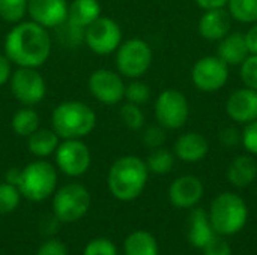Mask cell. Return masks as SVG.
Returning a JSON list of instances; mask_svg holds the SVG:
<instances>
[{"label": "cell", "mask_w": 257, "mask_h": 255, "mask_svg": "<svg viewBox=\"0 0 257 255\" xmlns=\"http://www.w3.org/2000/svg\"><path fill=\"white\" fill-rule=\"evenodd\" d=\"M125 81L117 71L107 68L95 69L87 80L90 95L104 105H116L125 99Z\"/></svg>", "instance_id": "13"}, {"label": "cell", "mask_w": 257, "mask_h": 255, "mask_svg": "<svg viewBox=\"0 0 257 255\" xmlns=\"http://www.w3.org/2000/svg\"><path fill=\"white\" fill-rule=\"evenodd\" d=\"M11 126L18 137L27 138L41 128V117L35 107H21L12 116Z\"/></svg>", "instance_id": "25"}, {"label": "cell", "mask_w": 257, "mask_h": 255, "mask_svg": "<svg viewBox=\"0 0 257 255\" xmlns=\"http://www.w3.org/2000/svg\"><path fill=\"white\" fill-rule=\"evenodd\" d=\"M69 3L66 0H29L27 15L39 26L54 30L68 18Z\"/></svg>", "instance_id": "15"}, {"label": "cell", "mask_w": 257, "mask_h": 255, "mask_svg": "<svg viewBox=\"0 0 257 255\" xmlns=\"http://www.w3.org/2000/svg\"><path fill=\"white\" fill-rule=\"evenodd\" d=\"M232 17L226 8L208 9L203 11L202 17L197 23L199 35L208 42H218L226 35L230 33L232 29Z\"/></svg>", "instance_id": "17"}, {"label": "cell", "mask_w": 257, "mask_h": 255, "mask_svg": "<svg viewBox=\"0 0 257 255\" xmlns=\"http://www.w3.org/2000/svg\"><path fill=\"white\" fill-rule=\"evenodd\" d=\"M227 180L233 188L244 189L257 179V161L253 155H239L227 167Z\"/></svg>", "instance_id": "20"}, {"label": "cell", "mask_w": 257, "mask_h": 255, "mask_svg": "<svg viewBox=\"0 0 257 255\" xmlns=\"http://www.w3.org/2000/svg\"><path fill=\"white\" fill-rule=\"evenodd\" d=\"M119 117H120L123 126L128 128L130 131H142L146 123V117H145L142 107L131 104V102H125L120 107Z\"/></svg>", "instance_id": "28"}, {"label": "cell", "mask_w": 257, "mask_h": 255, "mask_svg": "<svg viewBox=\"0 0 257 255\" xmlns=\"http://www.w3.org/2000/svg\"><path fill=\"white\" fill-rule=\"evenodd\" d=\"M239 77L245 87L257 92V54H250L239 66Z\"/></svg>", "instance_id": "34"}, {"label": "cell", "mask_w": 257, "mask_h": 255, "mask_svg": "<svg viewBox=\"0 0 257 255\" xmlns=\"http://www.w3.org/2000/svg\"><path fill=\"white\" fill-rule=\"evenodd\" d=\"M226 9L232 20L241 24L257 23V0H229Z\"/></svg>", "instance_id": "27"}, {"label": "cell", "mask_w": 257, "mask_h": 255, "mask_svg": "<svg viewBox=\"0 0 257 255\" xmlns=\"http://www.w3.org/2000/svg\"><path fill=\"white\" fill-rule=\"evenodd\" d=\"M175 161H176V156H175L173 150H169L166 147H158V149L151 150V153L148 155L145 162H146L149 173L164 176L173 170Z\"/></svg>", "instance_id": "26"}, {"label": "cell", "mask_w": 257, "mask_h": 255, "mask_svg": "<svg viewBox=\"0 0 257 255\" xmlns=\"http://www.w3.org/2000/svg\"><path fill=\"white\" fill-rule=\"evenodd\" d=\"M218 140L224 147H235L241 144V131L235 126H226L220 131Z\"/></svg>", "instance_id": "39"}, {"label": "cell", "mask_w": 257, "mask_h": 255, "mask_svg": "<svg viewBox=\"0 0 257 255\" xmlns=\"http://www.w3.org/2000/svg\"><path fill=\"white\" fill-rule=\"evenodd\" d=\"M83 255H119V252L117 246L111 240L105 237H96L84 246Z\"/></svg>", "instance_id": "35"}, {"label": "cell", "mask_w": 257, "mask_h": 255, "mask_svg": "<svg viewBox=\"0 0 257 255\" xmlns=\"http://www.w3.org/2000/svg\"><path fill=\"white\" fill-rule=\"evenodd\" d=\"M29 0H0V18L5 23L17 24L27 15Z\"/></svg>", "instance_id": "29"}, {"label": "cell", "mask_w": 257, "mask_h": 255, "mask_svg": "<svg viewBox=\"0 0 257 255\" xmlns=\"http://www.w3.org/2000/svg\"><path fill=\"white\" fill-rule=\"evenodd\" d=\"M102 8L99 0H74L68 8V21L86 29L101 17Z\"/></svg>", "instance_id": "23"}, {"label": "cell", "mask_w": 257, "mask_h": 255, "mask_svg": "<svg viewBox=\"0 0 257 255\" xmlns=\"http://www.w3.org/2000/svg\"><path fill=\"white\" fill-rule=\"evenodd\" d=\"M169 201L178 209L196 207L205 195L203 182L194 174H184L176 177L167 191Z\"/></svg>", "instance_id": "14"}, {"label": "cell", "mask_w": 257, "mask_h": 255, "mask_svg": "<svg viewBox=\"0 0 257 255\" xmlns=\"http://www.w3.org/2000/svg\"><path fill=\"white\" fill-rule=\"evenodd\" d=\"M12 66H14V63L9 60V57L5 53L0 54V87L9 83L11 75L14 72Z\"/></svg>", "instance_id": "40"}, {"label": "cell", "mask_w": 257, "mask_h": 255, "mask_svg": "<svg viewBox=\"0 0 257 255\" xmlns=\"http://www.w3.org/2000/svg\"><path fill=\"white\" fill-rule=\"evenodd\" d=\"M196 5L203 9V11H208V9H218V8H226L229 0H194Z\"/></svg>", "instance_id": "42"}, {"label": "cell", "mask_w": 257, "mask_h": 255, "mask_svg": "<svg viewBox=\"0 0 257 255\" xmlns=\"http://www.w3.org/2000/svg\"><path fill=\"white\" fill-rule=\"evenodd\" d=\"M23 195L18 189V186L11 185L8 182L0 183V215H9L12 213L21 201Z\"/></svg>", "instance_id": "30"}, {"label": "cell", "mask_w": 257, "mask_h": 255, "mask_svg": "<svg viewBox=\"0 0 257 255\" xmlns=\"http://www.w3.org/2000/svg\"><path fill=\"white\" fill-rule=\"evenodd\" d=\"M60 141V137L53 129L39 128L30 137H27V149L36 159H47L48 156L54 155Z\"/></svg>", "instance_id": "22"}, {"label": "cell", "mask_w": 257, "mask_h": 255, "mask_svg": "<svg viewBox=\"0 0 257 255\" xmlns=\"http://www.w3.org/2000/svg\"><path fill=\"white\" fill-rule=\"evenodd\" d=\"M226 114L239 125L250 123L257 119V92L248 87L236 89L226 101Z\"/></svg>", "instance_id": "16"}, {"label": "cell", "mask_w": 257, "mask_h": 255, "mask_svg": "<svg viewBox=\"0 0 257 255\" xmlns=\"http://www.w3.org/2000/svg\"><path fill=\"white\" fill-rule=\"evenodd\" d=\"M173 153L176 159L187 162V164H196L203 161L209 153V141L208 138L196 131H188L181 134L175 144H173Z\"/></svg>", "instance_id": "18"}, {"label": "cell", "mask_w": 257, "mask_h": 255, "mask_svg": "<svg viewBox=\"0 0 257 255\" xmlns=\"http://www.w3.org/2000/svg\"><path fill=\"white\" fill-rule=\"evenodd\" d=\"M142 141L148 149H158L163 147L167 140V129H164L161 125H149L142 129Z\"/></svg>", "instance_id": "33"}, {"label": "cell", "mask_w": 257, "mask_h": 255, "mask_svg": "<svg viewBox=\"0 0 257 255\" xmlns=\"http://www.w3.org/2000/svg\"><path fill=\"white\" fill-rule=\"evenodd\" d=\"M230 75V66L226 65L217 54L205 56L196 60L191 68L193 86L205 93H214L221 90Z\"/></svg>", "instance_id": "12"}, {"label": "cell", "mask_w": 257, "mask_h": 255, "mask_svg": "<svg viewBox=\"0 0 257 255\" xmlns=\"http://www.w3.org/2000/svg\"><path fill=\"white\" fill-rule=\"evenodd\" d=\"M217 56L229 66H241V63L250 56L244 33L230 32L218 41Z\"/></svg>", "instance_id": "21"}, {"label": "cell", "mask_w": 257, "mask_h": 255, "mask_svg": "<svg viewBox=\"0 0 257 255\" xmlns=\"http://www.w3.org/2000/svg\"><path fill=\"white\" fill-rule=\"evenodd\" d=\"M20 176H21V168H9L5 174V182L11 183V185H15L18 186V182H20Z\"/></svg>", "instance_id": "43"}, {"label": "cell", "mask_w": 257, "mask_h": 255, "mask_svg": "<svg viewBox=\"0 0 257 255\" xmlns=\"http://www.w3.org/2000/svg\"><path fill=\"white\" fill-rule=\"evenodd\" d=\"M92 164V153L83 140H62L54 152L56 168L68 177H81Z\"/></svg>", "instance_id": "11"}, {"label": "cell", "mask_w": 257, "mask_h": 255, "mask_svg": "<svg viewBox=\"0 0 257 255\" xmlns=\"http://www.w3.org/2000/svg\"><path fill=\"white\" fill-rule=\"evenodd\" d=\"M208 215L214 231L220 236L230 237L242 231L247 225L248 206L239 194L226 191L211 201Z\"/></svg>", "instance_id": "4"}, {"label": "cell", "mask_w": 257, "mask_h": 255, "mask_svg": "<svg viewBox=\"0 0 257 255\" xmlns=\"http://www.w3.org/2000/svg\"><path fill=\"white\" fill-rule=\"evenodd\" d=\"M123 41L120 24L110 17H99L84 30V44L96 56L114 54Z\"/></svg>", "instance_id": "9"}, {"label": "cell", "mask_w": 257, "mask_h": 255, "mask_svg": "<svg viewBox=\"0 0 257 255\" xmlns=\"http://www.w3.org/2000/svg\"><path fill=\"white\" fill-rule=\"evenodd\" d=\"M188 215V228H187V239L190 245L196 249H203L206 243L217 234L211 225L208 210L203 207H193L190 209Z\"/></svg>", "instance_id": "19"}, {"label": "cell", "mask_w": 257, "mask_h": 255, "mask_svg": "<svg viewBox=\"0 0 257 255\" xmlns=\"http://www.w3.org/2000/svg\"><path fill=\"white\" fill-rule=\"evenodd\" d=\"M59 35V41L68 47V48H74V47H80L81 44H84V30L72 23H69L68 20L60 24L59 27L54 29Z\"/></svg>", "instance_id": "31"}, {"label": "cell", "mask_w": 257, "mask_h": 255, "mask_svg": "<svg viewBox=\"0 0 257 255\" xmlns=\"http://www.w3.org/2000/svg\"><path fill=\"white\" fill-rule=\"evenodd\" d=\"M125 255H160V246L155 236L146 230L130 233L123 242Z\"/></svg>", "instance_id": "24"}, {"label": "cell", "mask_w": 257, "mask_h": 255, "mask_svg": "<svg viewBox=\"0 0 257 255\" xmlns=\"http://www.w3.org/2000/svg\"><path fill=\"white\" fill-rule=\"evenodd\" d=\"M241 146L248 155L257 156V119L244 125L241 131Z\"/></svg>", "instance_id": "36"}, {"label": "cell", "mask_w": 257, "mask_h": 255, "mask_svg": "<svg viewBox=\"0 0 257 255\" xmlns=\"http://www.w3.org/2000/svg\"><path fill=\"white\" fill-rule=\"evenodd\" d=\"M12 96L23 107H35L47 96V81L38 68H18L9 80Z\"/></svg>", "instance_id": "10"}, {"label": "cell", "mask_w": 257, "mask_h": 255, "mask_svg": "<svg viewBox=\"0 0 257 255\" xmlns=\"http://www.w3.org/2000/svg\"><path fill=\"white\" fill-rule=\"evenodd\" d=\"M151 96H152L151 87L145 81H142L140 78L131 80V83H128L125 86V101L126 102H131V104L142 107V105L149 102Z\"/></svg>", "instance_id": "32"}, {"label": "cell", "mask_w": 257, "mask_h": 255, "mask_svg": "<svg viewBox=\"0 0 257 255\" xmlns=\"http://www.w3.org/2000/svg\"><path fill=\"white\" fill-rule=\"evenodd\" d=\"M59 170L47 159H35L21 168L18 189L32 203H42L57 189Z\"/></svg>", "instance_id": "5"}, {"label": "cell", "mask_w": 257, "mask_h": 255, "mask_svg": "<svg viewBox=\"0 0 257 255\" xmlns=\"http://www.w3.org/2000/svg\"><path fill=\"white\" fill-rule=\"evenodd\" d=\"M203 255H233L232 246L224 236L215 234L202 249Z\"/></svg>", "instance_id": "37"}, {"label": "cell", "mask_w": 257, "mask_h": 255, "mask_svg": "<svg viewBox=\"0 0 257 255\" xmlns=\"http://www.w3.org/2000/svg\"><path fill=\"white\" fill-rule=\"evenodd\" d=\"M3 50L15 66L39 69L51 56L53 38L48 29L32 20H23L6 33Z\"/></svg>", "instance_id": "1"}, {"label": "cell", "mask_w": 257, "mask_h": 255, "mask_svg": "<svg viewBox=\"0 0 257 255\" xmlns=\"http://www.w3.org/2000/svg\"><path fill=\"white\" fill-rule=\"evenodd\" d=\"M90 200L89 189L78 182H71L60 188L57 186L51 201L53 215L62 224L77 222L89 212Z\"/></svg>", "instance_id": "6"}, {"label": "cell", "mask_w": 257, "mask_h": 255, "mask_svg": "<svg viewBox=\"0 0 257 255\" xmlns=\"http://www.w3.org/2000/svg\"><path fill=\"white\" fill-rule=\"evenodd\" d=\"M149 170L146 162L136 155H125L117 158L107 174V186L110 194L123 203L139 198L149 180Z\"/></svg>", "instance_id": "2"}, {"label": "cell", "mask_w": 257, "mask_h": 255, "mask_svg": "<svg viewBox=\"0 0 257 255\" xmlns=\"http://www.w3.org/2000/svg\"><path fill=\"white\" fill-rule=\"evenodd\" d=\"M244 36L250 54H257V23L250 24V29L244 33Z\"/></svg>", "instance_id": "41"}, {"label": "cell", "mask_w": 257, "mask_h": 255, "mask_svg": "<svg viewBox=\"0 0 257 255\" xmlns=\"http://www.w3.org/2000/svg\"><path fill=\"white\" fill-rule=\"evenodd\" d=\"M154 53L151 45L142 38L122 41L114 53L116 71L130 80L142 78L152 66Z\"/></svg>", "instance_id": "7"}, {"label": "cell", "mask_w": 257, "mask_h": 255, "mask_svg": "<svg viewBox=\"0 0 257 255\" xmlns=\"http://www.w3.org/2000/svg\"><path fill=\"white\" fill-rule=\"evenodd\" d=\"M95 110L77 99L57 104L51 113V129L60 140H83L96 128Z\"/></svg>", "instance_id": "3"}, {"label": "cell", "mask_w": 257, "mask_h": 255, "mask_svg": "<svg viewBox=\"0 0 257 255\" xmlns=\"http://www.w3.org/2000/svg\"><path fill=\"white\" fill-rule=\"evenodd\" d=\"M35 255H68V248L59 239H48L38 248Z\"/></svg>", "instance_id": "38"}, {"label": "cell", "mask_w": 257, "mask_h": 255, "mask_svg": "<svg viewBox=\"0 0 257 255\" xmlns=\"http://www.w3.org/2000/svg\"><path fill=\"white\" fill-rule=\"evenodd\" d=\"M154 113L158 125L167 131H178L190 119V104L181 90L166 89L157 96Z\"/></svg>", "instance_id": "8"}]
</instances>
